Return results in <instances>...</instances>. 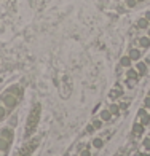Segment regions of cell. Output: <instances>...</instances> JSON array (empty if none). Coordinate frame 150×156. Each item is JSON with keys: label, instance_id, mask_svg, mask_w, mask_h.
<instances>
[{"label": "cell", "instance_id": "obj_12", "mask_svg": "<svg viewBox=\"0 0 150 156\" xmlns=\"http://www.w3.org/2000/svg\"><path fill=\"white\" fill-rule=\"evenodd\" d=\"M102 145H104L102 139H94V142H93V147H96V148H101Z\"/></svg>", "mask_w": 150, "mask_h": 156}, {"label": "cell", "instance_id": "obj_2", "mask_svg": "<svg viewBox=\"0 0 150 156\" xmlns=\"http://www.w3.org/2000/svg\"><path fill=\"white\" fill-rule=\"evenodd\" d=\"M0 102H2V104L5 105V108L8 110V113H10V112H11L13 108L16 107V104L19 102V97L6 91V93H5V94H3L2 97H0Z\"/></svg>", "mask_w": 150, "mask_h": 156}, {"label": "cell", "instance_id": "obj_20", "mask_svg": "<svg viewBox=\"0 0 150 156\" xmlns=\"http://www.w3.org/2000/svg\"><path fill=\"white\" fill-rule=\"evenodd\" d=\"M145 19H148V21H150V11H147V13H145Z\"/></svg>", "mask_w": 150, "mask_h": 156}, {"label": "cell", "instance_id": "obj_7", "mask_svg": "<svg viewBox=\"0 0 150 156\" xmlns=\"http://www.w3.org/2000/svg\"><path fill=\"white\" fill-rule=\"evenodd\" d=\"M120 64L123 67H130L131 66V58L130 56H123V58H121V61H120Z\"/></svg>", "mask_w": 150, "mask_h": 156}, {"label": "cell", "instance_id": "obj_18", "mask_svg": "<svg viewBox=\"0 0 150 156\" xmlns=\"http://www.w3.org/2000/svg\"><path fill=\"white\" fill-rule=\"evenodd\" d=\"M144 148H145V150H148L150 151V137L145 140V144H144Z\"/></svg>", "mask_w": 150, "mask_h": 156}, {"label": "cell", "instance_id": "obj_13", "mask_svg": "<svg viewBox=\"0 0 150 156\" xmlns=\"http://www.w3.org/2000/svg\"><path fill=\"white\" fill-rule=\"evenodd\" d=\"M120 94H121V89H120V88H117L115 91H112V93H110V97H112V99H115V97H118Z\"/></svg>", "mask_w": 150, "mask_h": 156}, {"label": "cell", "instance_id": "obj_19", "mask_svg": "<svg viewBox=\"0 0 150 156\" xmlns=\"http://www.w3.org/2000/svg\"><path fill=\"white\" fill-rule=\"evenodd\" d=\"M145 105H147V107H150V96L145 99Z\"/></svg>", "mask_w": 150, "mask_h": 156}, {"label": "cell", "instance_id": "obj_15", "mask_svg": "<svg viewBox=\"0 0 150 156\" xmlns=\"http://www.w3.org/2000/svg\"><path fill=\"white\" fill-rule=\"evenodd\" d=\"M93 126H94V129H99V127H102V119H96V121L93 123Z\"/></svg>", "mask_w": 150, "mask_h": 156}, {"label": "cell", "instance_id": "obj_3", "mask_svg": "<svg viewBox=\"0 0 150 156\" xmlns=\"http://www.w3.org/2000/svg\"><path fill=\"white\" fill-rule=\"evenodd\" d=\"M37 145H38V139L35 137V139H32V140L27 142V144H26V145L19 150V153H18L16 156H29V154H32Z\"/></svg>", "mask_w": 150, "mask_h": 156}, {"label": "cell", "instance_id": "obj_21", "mask_svg": "<svg viewBox=\"0 0 150 156\" xmlns=\"http://www.w3.org/2000/svg\"><path fill=\"white\" fill-rule=\"evenodd\" d=\"M139 2H144V0H137V3H139Z\"/></svg>", "mask_w": 150, "mask_h": 156}, {"label": "cell", "instance_id": "obj_11", "mask_svg": "<svg viewBox=\"0 0 150 156\" xmlns=\"http://www.w3.org/2000/svg\"><path fill=\"white\" fill-rule=\"evenodd\" d=\"M110 118H112V113H110V110L102 112V115H101V119H102V121H109Z\"/></svg>", "mask_w": 150, "mask_h": 156}, {"label": "cell", "instance_id": "obj_4", "mask_svg": "<svg viewBox=\"0 0 150 156\" xmlns=\"http://www.w3.org/2000/svg\"><path fill=\"white\" fill-rule=\"evenodd\" d=\"M130 58H131V61L139 59L141 58V51H139V49H136V48H133L131 51H130Z\"/></svg>", "mask_w": 150, "mask_h": 156}, {"label": "cell", "instance_id": "obj_16", "mask_svg": "<svg viewBox=\"0 0 150 156\" xmlns=\"http://www.w3.org/2000/svg\"><path fill=\"white\" fill-rule=\"evenodd\" d=\"M118 110H120L118 105H112V107H110V113H112V115H117Z\"/></svg>", "mask_w": 150, "mask_h": 156}, {"label": "cell", "instance_id": "obj_6", "mask_svg": "<svg viewBox=\"0 0 150 156\" xmlns=\"http://www.w3.org/2000/svg\"><path fill=\"white\" fill-rule=\"evenodd\" d=\"M139 46H142V48H148V46H150V38H147V37L139 38Z\"/></svg>", "mask_w": 150, "mask_h": 156}, {"label": "cell", "instance_id": "obj_17", "mask_svg": "<svg viewBox=\"0 0 150 156\" xmlns=\"http://www.w3.org/2000/svg\"><path fill=\"white\" fill-rule=\"evenodd\" d=\"M136 3H137V0H128L126 5L130 6V8H133V6H136Z\"/></svg>", "mask_w": 150, "mask_h": 156}, {"label": "cell", "instance_id": "obj_14", "mask_svg": "<svg viewBox=\"0 0 150 156\" xmlns=\"http://www.w3.org/2000/svg\"><path fill=\"white\" fill-rule=\"evenodd\" d=\"M80 156H91V151H90V147H86V148H83V150H82V153H80Z\"/></svg>", "mask_w": 150, "mask_h": 156}, {"label": "cell", "instance_id": "obj_8", "mask_svg": "<svg viewBox=\"0 0 150 156\" xmlns=\"http://www.w3.org/2000/svg\"><path fill=\"white\" fill-rule=\"evenodd\" d=\"M6 113H8V110H6V108H5V105L0 102V121H2V119L6 116Z\"/></svg>", "mask_w": 150, "mask_h": 156}, {"label": "cell", "instance_id": "obj_5", "mask_svg": "<svg viewBox=\"0 0 150 156\" xmlns=\"http://www.w3.org/2000/svg\"><path fill=\"white\" fill-rule=\"evenodd\" d=\"M137 27H139V29H147V27H148V19H145V18L139 19L137 21Z\"/></svg>", "mask_w": 150, "mask_h": 156}, {"label": "cell", "instance_id": "obj_10", "mask_svg": "<svg viewBox=\"0 0 150 156\" xmlns=\"http://www.w3.org/2000/svg\"><path fill=\"white\" fill-rule=\"evenodd\" d=\"M145 70H147V66H145L144 62H139V64H137V72H139V75L145 73Z\"/></svg>", "mask_w": 150, "mask_h": 156}, {"label": "cell", "instance_id": "obj_9", "mask_svg": "<svg viewBox=\"0 0 150 156\" xmlns=\"http://www.w3.org/2000/svg\"><path fill=\"white\" fill-rule=\"evenodd\" d=\"M126 76L128 78H133V80H139V73H136V70H128Z\"/></svg>", "mask_w": 150, "mask_h": 156}, {"label": "cell", "instance_id": "obj_1", "mask_svg": "<svg viewBox=\"0 0 150 156\" xmlns=\"http://www.w3.org/2000/svg\"><path fill=\"white\" fill-rule=\"evenodd\" d=\"M40 110L42 107L37 104V105H34V108L31 110L29 113V116H27V121H26V131H24V137L27 139L31 136V134L37 129V123H38V119H40Z\"/></svg>", "mask_w": 150, "mask_h": 156}, {"label": "cell", "instance_id": "obj_22", "mask_svg": "<svg viewBox=\"0 0 150 156\" xmlns=\"http://www.w3.org/2000/svg\"><path fill=\"white\" fill-rule=\"evenodd\" d=\"M0 156H2V154H0Z\"/></svg>", "mask_w": 150, "mask_h": 156}]
</instances>
